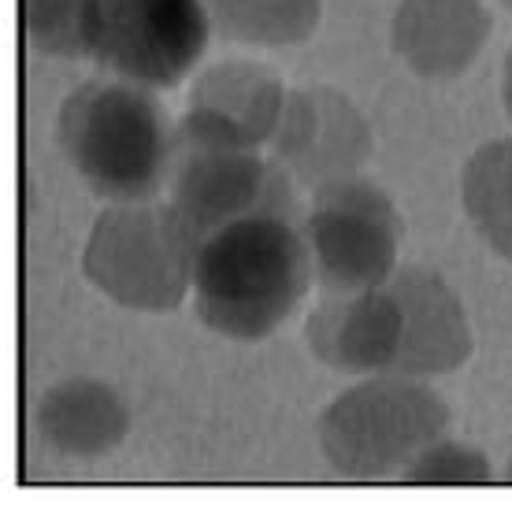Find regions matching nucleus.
Segmentation results:
<instances>
[{
    "instance_id": "7ed1b4c3",
    "label": "nucleus",
    "mask_w": 512,
    "mask_h": 508,
    "mask_svg": "<svg viewBox=\"0 0 512 508\" xmlns=\"http://www.w3.org/2000/svg\"><path fill=\"white\" fill-rule=\"evenodd\" d=\"M449 423L446 401L423 379L372 375L323 408L316 438L342 479L372 483L401 475Z\"/></svg>"
},
{
    "instance_id": "20e7f679",
    "label": "nucleus",
    "mask_w": 512,
    "mask_h": 508,
    "mask_svg": "<svg viewBox=\"0 0 512 508\" xmlns=\"http://www.w3.org/2000/svg\"><path fill=\"white\" fill-rule=\"evenodd\" d=\"M197 242L171 201L104 208L86 238V279L134 312H175L193 290Z\"/></svg>"
},
{
    "instance_id": "6e6552de",
    "label": "nucleus",
    "mask_w": 512,
    "mask_h": 508,
    "mask_svg": "<svg viewBox=\"0 0 512 508\" xmlns=\"http://www.w3.org/2000/svg\"><path fill=\"white\" fill-rule=\"evenodd\" d=\"M271 145L275 160L316 190L323 182L349 178L368 160L372 130L342 93L308 86L286 93Z\"/></svg>"
},
{
    "instance_id": "f8f14e48",
    "label": "nucleus",
    "mask_w": 512,
    "mask_h": 508,
    "mask_svg": "<svg viewBox=\"0 0 512 508\" xmlns=\"http://www.w3.org/2000/svg\"><path fill=\"white\" fill-rule=\"evenodd\" d=\"M490 34L483 0H401L394 49L423 78H453L472 64Z\"/></svg>"
},
{
    "instance_id": "9d476101",
    "label": "nucleus",
    "mask_w": 512,
    "mask_h": 508,
    "mask_svg": "<svg viewBox=\"0 0 512 508\" xmlns=\"http://www.w3.org/2000/svg\"><path fill=\"white\" fill-rule=\"evenodd\" d=\"M401 305V349L390 375L435 379L457 371L472 356V327L461 297L449 290L438 271L420 264L397 267L390 282Z\"/></svg>"
},
{
    "instance_id": "39448f33",
    "label": "nucleus",
    "mask_w": 512,
    "mask_h": 508,
    "mask_svg": "<svg viewBox=\"0 0 512 508\" xmlns=\"http://www.w3.org/2000/svg\"><path fill=\"white\" fill-rule=\"evenodd\" d=\"M82 41L104 71L171 89L208 45V0H82Z\"/></svg>"
},
{
    "instance_id": "4468645a",
    "label": "nucleus",
    "mask_w": 512,
    "mask_h": 508,
    "mask_svg": "<svg viewBox=\"0 0 512 508\" xmlns=\"http://www.w3.org/2000/svg\"><path fill=\"white\" fill-rule=\"evenodd\" d=\"M461 201L479 238L512 260V138L490 141L464 164Z\"/></svg>"
},
{
    "instance_id": "f3484780",
    "label": "nucleus",
    "mask_w": 512,
    "mask_h": 508,
    "mask_svg": "<svg viewBox=\"0 0 512 508\" xmlns=\"http://www.w3.org/2000/svg\"><path fill=\"white\" fill-rule=\"evenodd\" d=\"M30 45L49 56H86L82 41V0H23Z\"/></svg>"
},
{
    "instance_id": "ddd939ff",
    "label": "nucleus",
    "mask_w": 512,
    "mask_h": 508,
    "mask_svg": "<svg viewBox=\"0 0 512 508\" xmlns=\"http://www.w3.org/2000/svg\"><path fill=\"white\" fill-rule=\"evenodd\" d=\"M130 412L123 397L101 379H64L38 401V434L49 449L75 460H93L123 445Z\"/></svg>"
},
{
    "instance_id": "f03ea898",
    "label": "nucleus",
    "mask_w": 512,
    "mask_h": 508,
    "mask_svg": "<svg viewBox=\"0 0 512 508\" xmlns=\"http://www.w3.org/2000/svg\"><path fill=\"white\" fill-rule=\"evenodd\" d=\"M60 149L78 178L112 204L153 201L175 160V130L149 86L86 82L60 108Z\"/></svg>"
},
{
    "instance_id": "1a4fd4ad",
    "label": "nucleus",
    "mask_w": 512,
    "mask_h": 508,
    "mask_svg": "<svg viewBox=\"0 0 512 508\" xmlns=\"http://www.w3.org/2000/svg\"><path fill=\"white\" fill-rule=\"evenodd\" d=\"M282 104H286V93L268 67L227 60V64L208 67L193 82L190 112L182 115L175 141L260 149L279 127Z\"/></svg>"
},
{
    "instance_id": "2eb2a0df",
    "label": "nucleus",
    "mask_w": 512,
    "mask_h": 508,
    "mask_svg": "<svg viewBox=\"0 0 512 508\" xmlns=\"http://www.w3.org/2000/svg\"><path fill=\"white\" fill-rule=\"evenodd\" d=\"M223 34L249 45H297L320 23V0H208Z\"/></svg>"
},
{
    "instance_id": "dca6fc26",
    "label": "nucleus",
    "mask_w": 512,
    "mask_h": 508,
    "mask_svg": "<svg viewBox=\"0 0 512 508\" xmlns=\"http://www.w3.org/2000/svg\"><path fill=\"white\" fill-rule=\"evenodd\" d=\"M490 460L464 442L435 438L401 471V479L412 486H483L490 483Z\"/></svg>"
},
{
    "instance_id": "aec40b11",
    "label": "nucleus",
    "mask_w": 512,
    "mask_h": 508,
    "mask_svg": "<svg viewBox=\"0 0 512 508\" xmlns=\"http://www.w3.org/2000/svg\"><path fill=\"white\" fill-rule=\"evenodd\" d=\"M505 4H512V0H505Z\"/></svg>"
},
{
    "instance_id": "0eeeda50",
    "label": "nucleus",
    "mask_w": 512,
    "mask_h": 508,
    "mask_svg": "<svg viewBox=\"0 0 512 508\" xmlns=\"http://www.w3.org/2000/svg\"><path fill=\"white\" fill-rule=\"evenodd\" d=\"M171 208L179 212L193 242L201 245L212 230L253 212H286L301 216L290 186V171L275 160L256 156V149L227 145H190L175 141L171 160Z\"/></svg>"
},
{
    "instance_id": "a211bd4d",
    "label": "nucleus",
    "mask_w": 512,
    "mask_h": 508,
    "mask_svg": "<svg viewBox=\"0 0 512 508\" xmlns=\"http://www.w3.org/2000/svg\"><path fill=\"white\" fill-rule=\"evenodd\" d=\"M501 93H505V112L512 119V49H509V60H505V82H501Z\"/></svg>"
},
{
    "instance_id": "9b49d317",
    "label": "nucleus",
    "mask_w": 512,
    "mask_h": 508,
    "mask_svg": "<svg viewBox=\"0 0 512 508\" xmlns=\"http://www.w3.org/2000/svg\"><path fill=\"white\" fill-rule=\"evenodd\" d=\"M305 338L327 368L342 375H383L394 371L401 349V305L390 286L327 293L308 316Z\"/></svg>"
},
{
    "instance_id": "f257e3e1",
    "label": "nucleus",
    "mask_w": 512,
    "mask_h": 508,
    "mask_svg": "<svg viewBox=\"0 0 512 508\" xmlns=\"http://www.w3.org/2000/svg\"><path fill=\"white\" fill-rule=\"evenodd\" d=\"M316 279L305 219L253 212L201 238L193 256V308L208 331L264 342L290 319Z\"/></svg>"
},
{
    "instance_id": "6ab92c4d",
    "label": "nucleus",
    "mask_w": 512,
    "mask_h": 508,
    "mask_svg": "<svg viewBox=\"0 0 512 508\" xmlns=\"http://www.w3.org/2000/svg\"><path fill=\"white\" fill-rule=\"evenodd\" d=\"M509 483H512V464H509Z\"/></svg>"
},
{
    "instance_id": "423d86ee",
    "label": "nucleus",
    "mask_w": 512,
    "mask_h": 508,
    "mask_svg": "<svg viewBox=\"0 0 512 508\" xmlns=\"http://www.w3.org/2000/svg\"><path fill=\"white\" fill-rule=\"evenodd\" d=\"M305 234L316 279L327 293L386 286L397 271L401 216L394 201L364 178H334L312 193Z\"/></svg>"
}]
</instances>
